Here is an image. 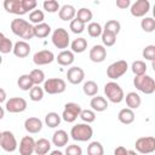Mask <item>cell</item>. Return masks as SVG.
I'll use <instances>...</instances> for the list:
<instances>
[{
    "mask_svg": "<svg viewBox=\"0 0 155 155\" xmlns=\"http://www.w3.org/2000/svg\"><path fill=\"white\" fill-rule=\"evenodd\" d=\"M88 57L94 63H102L107 58V48L103 45H93L88 52Z\"/></svg>",
    "mask_w": 155,
    "mask_h": 155,
    "instance_id": "cell-15",
    "label": "cell"
},
{
    "mask_svg": "<svg viewBox=\"0 0 155 155\" xmlns=\"http://www.w3.org/2000/svg\"><path fill=\"white\" fill-rule=\"evenodd\" d=\"M130 12L133 17H145V15L150 10L149 0H137L130 6Z\"/></svg>",
    "mask_w": 155,
    "mask_h": 155,
    "instance_id": "cell-12",
    "label": "cell"
},
{
    "mask_svg": "<svg viewBox=\"0 0 155 155\" xmlns=\"http://www.w3.org/2000/svg\"><path fill=\"white\" fill-rule=\"evenodd\" d=\"M82 91H84V93H85L86 96H88V97H94V96L97 94V92H98V85H97V82H94V81H92V80H88V81L84 82V85H82Z\"/></svg>",
    "mask_w": 155,
    "mask_h": 155,
    "instance_id": "cell-32",
    "label": "cell"
},
{
    "mask_svg": "<svg viewBox=\"0 0 155 155\" xmlns=\"http://www.w3.org/2000/svg\"><path fill=\"white\" fill-rule=\"evenodd\" d=\"M6 97H7V96H6V91L0 87V104L6 101Z\"/></svg>",
    "mask_w": 155,
    "mask_h": 155,
    "instance_id": "cell-51",
    "label": "cell"
},
{
    "mask_svg": "<svg viewBox=\"0 0 155 155\" xmlns=\"http://www.w3.org/2000/svg\"><path fill=\"white\" fill-rule=\"evenodd\" d=\"M85 25L82 22H80L79 19L74 18L73 21H70V24H69V29L74 33V34H81L84 30H85Z\"/></svg>",
    "mask_w": 155,
    "mask_h": 155,
    "instance_id": "cell-45",
    "label": "cell"
},
{
    "mask_svg": "<svg viewBox=\"0 0 155 155\" xmlns=\"http://www.w3.org/2000/svg\"><path fill=\"white\" fill-rule=\"evenodd\" d=\"M70 136L76 142H87L93 136V130L88 124H76L70 130Z\"/></svg>",
    "mask_w": 155,
    "mask_h": 155,
    "instance_id": "cell-3",
    "label": "cell"
},
{
    "mask_svg": "<svg viewBox=\"0 0 155 155\" xmlns=\"http://www.w3.org/2000/svg\"><path fill=\"white\" fill-rule=\"evenodd\" d=\"M70 48L73 53H82L87 48V40L85 38H78L74 39L70 44Z\"/></svg>",
    "mask_w": 155,
    "mask_h": 155,
    "instance_id": "cell-28",
    "label": "cell"
},
{
    "mask_svg": "<svg viewBox=\"0 0 155 155\" xmlns=\"http://www.w3.org/2000/svg\"><path fill=\"white\" fill-rule=\"evenodd\" d=\"M36 5H38V2H36V0H22V7H23V11L27 13V12H29V11H34L35 10V7H36Z\"/></svg>",
    "mask_w": 155,
    "mask_h": 155,
    "instance_id": "cell-48",
    "label": "cell"
},
{
    "mask_svg": "<svg viewBox=\"0 0 155 155\" xmlns=\"http://www.w3.org/2000/svg\"><path fill=\"white\" fill-rule=\"evenodd\" d=\"M12 50H13V42L11 41V39L5 36L0 41V54L10 53V52H12Z\"/></svg>",
    "mask_w": 155,
    "mask_h": 155,
    "instance_id": "cell-43",
    "label": "cell"
},
{
    "mask_svg": "<svg viewBox=\"0 0 155 155\" xmlns=\"http://www.w3.org/2000/svg\"><path fill=\"white\" fill-rule=\"evenodd\" d=\"M134 148L139 154H151L155 151V138L153 136L140 137L136 140Z\"/></svg>",
    "mask_w": 155,
    "mask_h": 155,
    "instance_id": "cell-8",
    "label": "cell"
},
{
    "mask_svg": "<svg viewBox=\"0 0 155 155\" xmlns=\"http://www.w3.org/2000/svg\"><path fill=\"white\" fill-rule=\"evenodd\" d=\"M116 6L121 10H126L131 6V1L130 0H116Z\"/></svg>",
    "mask_w": 155,
    "mask_h": 155,
    "instance_id": "cell-49",
    "label": "cell"
},
{
    "mask_svg": "<svg viewBox=\"0 0 155 155\" xmlns=\"http://www.w3.org/2000/svg\"><path fill=\"white\" fill-rule=\"evenodd\" d=\"M44 88L38 86V85H34L31 87V90L29 91V98L33 101V102H39L44 98Z\"/></svg>",
    "mask_w": 155,
    "mask_h": 155,
    "instance_id": "cell-38",
    "label": "cell"
},
{
    "mask_svg": "<svg viewBox=\"0 0 155 155\" xmlns=\"http://www.w3.org/2000/svg\"><path fill=\"white\" fill-rule=\"evenodd\" d=\"M102 42H103V46H107V47H110V46H114L115 42H116V35L110 33V31H107V30H103L102 31Z\"/></svg>",
    "mask_w": 155,
    "mask_h": 155,
    "instance_id": "cell-37",
    "label": "cell"
},
{
    "mask_svg": "<svg viewBox=\"0 0 155 155\" xmlns=\"http://www.w3.org/2000/svg\"><path fill=\"white\" fill-rule=\"evenodd\" d=\"M19 154L21 155H31L35 149V140L31 136H24L19 142Z\"/></svg>",
    "mask_w": 155,
    "mask_h": 155,
    "instance_id": "cell-16",
    "label": "cell"
},
{
    "mask_svg": "<svg viewBox=\"0 0 155 155\" xmlns=\"http://www.w3.org/2000/svg\"><path fill=\"white\" fill-rule=\"evenodd\" d=\"M140 27L145 33H153L155 30V19L153 17H143L140 21Z\"/></svg>",
    "mask_w": 155,
    "mask_h": 155,
    "instance_id": "cell-39",
    "label": "cell"
},
{
    "mask_svg": "<svg viewBox=\"0 0 155 155\" xmlns=\"http://www.w3.org/2000/svg\"><path fill=\"white\" fill-rule=\"evenodd\" d=\"M24 128H25L27 132H29L31 134L39 133L42 130V121L39 117L30 116V117L25 119V121H24Z\"/></svg>",
    "mask_w": 155,
    "mask_h": 155,
    "instance_id": "cell-18",
    "label": "cell"
},
{
    "mask_svg": "<svg viewBox=\"0 0 155 155\" xmlns=\"http://www.w3.org/2000/svg\"><path fill=\"white\" fill-rule=\"evenodd\" d=\"M4 38H5V35H4V34H2L1 31H0V41H1V40H2Z\"/></svg>",
    "mask_w": 155,
    "mask_h": 155,
    "instance_id": "cell-55",
    "label": "cell"
},
{
    "mask_svg": "<svg viewBox=\"0 0 155 155\" xmlns=\"http://www.w3.org/2000/svg\"><path fill=\"white\" fill-rule=\"evenodd\" d=\"M61 120H62L61 115H58V114L54 113V111L47 113L46 116H45V124H46V126H48L50 128H54V127L59 126Z\"/></svg>",
    "mask_w": 155,
    "mask_h": 155,
    "instance_id": "cell-31",
    "label": "cell"
},
{
    "mask_svg": "<svg viewBox=\"0 0 155 155\" xmlns=\"http://www.w3.org/2000/svg\"><path fill=\"white\" fill-rule=\"evenodd\" d=\"M126 155H138V154L134 150H127V154Z\"/></svg>",
    "mask_w": 155,
    "mask_h": 155,
    "instance_id": "cell-54",
    "label": "cell"
},
{
    "mask_svg": "<svg viewBox=\"0 0 155 155\" xmlns=\"http://www.w3.org/2000/svg\"><path fill=\"white\" fill-rule=\"evenodd\" d=\"M103 30H107V31H110V33L117 35L120 33V30H121V24L116 19H109L104 24V29Z\"/></svg>",
    "mask_w": 155,
    "mask_h": 155,
    "instance_id": "cell-36",
    "label": "cell"
},
{
    "mask_svg": "<svg viewBox=\"0 0 155 155\" xmlns=\"http://www.w3.org/2000/svg\"><path fill=\"white\" fill-rule=\"evenodd\" d=\"M124 99L126 101V105L128 107V109H132V110L138 109L142 103V98L137 92H128Z\"/></svg>",
    "mask_w": 155,
    "mask_h": 155,
    "instance_id": "cell-24",
    "label": "cell"
},
{
    "mask_svg": "<svg viewBox=\"0 0 155 155\" xmlns=\"http://www.w3.org/2000/svg\"><path fill=\"white\" fill-rule=\"evenodd\" d=\"M87 155H104V148L101 142H91L87 147Z\"/></svg>",
    "mask_w": 155,
    "mask_h": 155,
    "instance_id": "cell-33",
    "label": "cell"
},
{
    "mask_svg": "<svg viewBox=\"0 0 155 155\" xmlns=\"http://www.w3.org/2000/svg\"><path fill=\"white\" fill-rule=\"evenodd\" d=\"M44 92L48 94H59L63 93L67 88V84L61 78H50L44 81Z\"/></svg>",
    "mask_w": 155,
    "mask_h": 155,
    "instance_id": "cell-5",
    "label": "cell"
},
{
    "mask_svg": "<svg viewBox=\"0 0 155 155\" xmlns=\"http://www.w3.org/2000/svg\"><path fill=\"white\" fill-rule=\"evenodd\" d=\"M17 85L22 91H30L31 87L34 86V82H33V80H31L29 74H23V75H21L18 78Z\"/></svg>",
    "mask_w": 155,
    "mask_h": 155,
    "instance_id": "cell-29",
    "label": "cell"
},
{
    "mask_svg": "<svg viewBox=\"0 0 155 155\" xmlns=\"http://www.w3.org/2000/svg\"><path fill=\"white\" fill-rule=\"evenodd\" d=\"M142 56H143V58H145L147 61L154 62V59H155V46H154V45H148V46H145V47L143 48V51H142Z\"/></svg>",
    "mask_w": 155,
    "mask_h": 155,
    "instance_id": "cell-46",
    "label": "cell"
},
{
    "mask_svg": "<svg viewBox=\"0 0 155 155\" xmlns=\"http://www.w3.org/2000/svg\"><path fill=\"white\" fill-rule=\"evenodd\" d=\"M54 58L56 57H54L52 51H50V50H41V51H38V52L34 53L33 62L36 65H47V64H51L54 61Z\"/></svg>",
    "mask_w": 155,
    "mask_h": 155,
    "instance_id": "cell-13",
    "label": "cell"
},
{
    "mask_svg": "<svg viewBox=\"0 0 155 155\" xmlns=\"http://www.w3.org/2000/svg\"><path fill=\"white\" fill-rule=\"evenodd\" d=\"M79 117L85 122V124H92L94 120H96V113L91 109H85V110H81Z\"/></svg>",
    "mask_w": 155,
    "mask_h": 155,
    "instance_id": "cell-42",
    "label": "cell"
},
{
    "mask_svg": "<svg viewBox=\"0 0 155 155\" xmlns=\"http://www.w3.org/2000/svg\"><path fill=\"white\" fill-rule=\"evenodd\" d=\"M4 116H5V109H4L2 107H0V120H1Z\"/></svg>",
    "mask_w": 155,
    "mask_h": 155,
    "instance_id": "cell-53",
    "label": "cell"
},
{
    "mask_svg": "<svg viewBox=\"0 0 155 155\" xmlns=\"http://www.w3.org/2000/svg\"><path fill=\"white\" fill-rule=\"evenodd\" d=\"M4 8L8 13H13V15H18V16L25 15V12L23 11V7H22V0H5Z\"/></svg>",
    "mask_w": 155,
    "mask_h": 155,
    "instance_id": "cell-19",
    "label": "cell"
},
{
    "mask_svg": "<svg viewBox=\"0 0 155 155\" xmlns=\"http://www.w3.org/2000/svg\"><path fill=\"white\" fill-rule=\"evenodd\" d=\"M29 75H30V78H31L34 85H38V86H39L40 84H42V82L45 81V73H44L41 69H39V68L33 69Z\"/></svg>",
    "mask_w": 155,
    "mask_h": 155,
    "instance_id": "cell-40",
    "label": "cell"
},
{
    "mask_svg": "<svg viewBox=\"0 0 155 155\" xmlns=\"http://www.w3.org/2000/svg\"><path fill=\"white\" fill-rule=\"evenodd\" d=\"M68 140H69V136L64 130H57L52 136V144L58 148L67 145Z\"/></svg>",
    "mask_w": 155,
    "mask_h": 155,
    "instance_id": "cell-23",
    "label": "cell"
},
{
    "mask_svg": "<svg viewBox=\"0 0 155 155\" xmlns=\"http://www.w3.org/2000/svg\"><path fill=\"white\" fill-rule=\"evenodd\" d=\"M51 40H52V44L54 45V47L59 48V50H65L69 44H70V38H69V34L67 31V29L64 28H57L53 30L52 33V36H51Z\"/></svg>",
    "mask_w": 155,
    "mask_h": 155,
    "instance_id": "cell-6",
    "label": "cell"
},
{
    "mask_svg": "<svg viewBox=\"0 0 155 155\" xmlns=\"http://www.w3.org/2000/svg\"><path fill=\"white\" fill-rule=\"evenodd\" d=\"M0 147L7 153H13L18 148L17 139L11 131H4L0 134Z\"/></svg>",
    "mask_w": 155,
    "mask_h": 155,
    "instance_id": "cell-9",
    "label": "cell"
},
{
    "mask_svg": "<svg viewBox=\"0 0 155 155\" xmlns=\"http://www.w3.org/2000/svg\"><path fill=\"white\" fill-rule=\"evenodd\" d=\"M65 155H82V149L80 145L71 144L65 148Z\"/></svg>",
    "mask_w": 155,
    "mask_h": 155,
    "instance_id": "cell-47",
    "label": "cell"
},
{
    "mask_svg": "<svg viewBox=\"0 0 155 155\" xmlns=\"http://www.w3.org/2000/svg\"><path fill=\"white\" fill-rule=\"evenodd\" d=\"M67 79L71 85H79L85 79V71L80 67H70L67 71Z\"/></svg>",
    "mask_w": 155,
    "mask_h": 155,
    "instance_id": "cell-14",
    "label": "cell"
},
{
    "mask_svg": "<svg viewBox=\"0 0 155 155\" xmlns=\"http://www.w3.org/2000/svg\"><path fill=\"white\" fill-rule=\"evenodd\" d=\"M11 30L15 35L23 39V41H29L34 38V25L23 18H15L11 21Z\"/></svg>",
    "mask_w": 155,
    "mask_h": 155,
    "instance_id": "cell-1",
    "label": "cell"
},
{
    "mask_svg": "<svg viewBox=\"0 0 155 155\" xmlns=\"http://www.w3.org/2000/svg\"><path fill=\"white\" fill-rule=\"evenodd\" d=\"M2 64V57H1V54H0V65Z\"/></svg>",
    "mask_w": 155,
    "mask_h": 155,
    "instance_id": "cell-56",
    "label": "cell"
},
{
    "mask_svg": "<svg viewBox=\"0 0 155 155\" xmlns=\"http://www.w3.org/2000/svg\"><path fill=\"white\" fill-rule=\"evenodd\" d=\"M50 155H64V154L61 150H53V151L50 153Z\"/></svg>",
    "mask_w": 155,
    "mask_h": 155,
    "instance_id": "cell-52",
    "label": "cell"
},
{
    "mask_svg": "<svg viewBox=\"0 0 155 155\" xmlns=\"http://www.w3.org/2000/svg\"><path fill=\"white\" fill-rule=\"evenodd\" d=\"M127 69H128V64L126 61H124V59L116 61L107 68V76L109 79H111L113 81L117 80L119 78H121L127 71Z\"/></svg>",
    "mask_w": 155,
    "mask_h": 155,
    "instance_id": "cell-7",
    "label": "cell"
},
{
    "mask_svg": "<svg viewBox=\"0 0 155 155\" xmlns=\"http://www.w3.org/2000/svg\"><path fill=\"white\" fill-rule=\"evenodd\" d=\"M103 28L98 22H90L87 25V33L91 38H98L102 35Z\"/></svg>",
    "mask_w": 155,
    "mask_h": 155,
    "instance_id": "cell-35",
    "label": "cell"
},
{
    "mask_svg": "<svg viewBox=\"0 0 155 155\" xmlns=\"http://www.w3.org/2000/svg\"><path fill=\"white\" fill-rule=\"evenodd\" d=\"M90 107H91V110H93L94 113L96 111L101 113L108 109V101L102 96H94L90 102Z\"/></svg>",
    "mask_w": 155,
    "mask_h": 155,
    "instance_id": "cell-21",
    "label": "cell"
},
{
    "mask_svg": "<svg viewBox=\"0 0 155 155\" xmlns=\"http://www.w3.org/2000/svg\"><path fill=\"white\" fill-rule=\"evenodd\" d=\"M81 107L78 104V103H74V102H69V103H67L65 105H64V109H63V113H62V119L65 121V122H74L78 117H79V115H80V113H81Z\"/></svg>",
    "mask_w": 155,
    "mask_h": 155,
    "instance_id": "cell-10",
    "label": "cell"
},
{
    "mask_svg": "<svg viewBox=\"0 0 155 155\" xmlns=\"http://www.w3.org/2000/svg\"><path fill=\"white\" fill-rule=\"evenodd\" d=\"M42 7H44L45 11H47L50 13L58 12L59 8H61V6H59V4H58L57 0H46V1H44Z\"/></svg>",
    "mask_w": 155,
    "mask_h": 155,
    "instance_id": "cell-44",
    "label": "cell"
},
{
    "mask_svg": "<svg viewBox=\"0 0 155 155\" xmlns=\"http://www.w3.org/2000/svg\"><path fill=\"white\" fill-rule=\"evenodd\" d=\"M104 94H105L107 99L114 104L121 103L125 98L122 87L115 81H109L104 85Z\"/></svg>",
    "mask_w": 155,
    "mask_h": 155,
    "instance_id": "cell-2",
    "label": "cell"
},
{
    "mask_svg": "<svg viewBox=\"0 0 155 155\" xmlns=\"http://www.w3.org/2000/svg\"><path fill=\"white\" fill-rule=\"evenodd\" d=\"M51 149V142L46 138H40L35 140V149L34 153L36 155H46Z\"/></svg>",
    "mask_w": 155,
    "mask_h": 155,
    "instance_id": "cell-25",
    "label": "cell"
},
{
    "mask_svg": "<svg viewBox=\"0 0 155 155\" xmlns=\"http://www.w3.org/2000/svg\"><path fill=\"white\" fill-rule=\"evenodd\" d=\"M0 134H1V132H0Z\"/></svg>",
    "mask_w": 155,
    "mask_h": 155,
    "instance_id": "cell-57",
    "label": "cell"
},
{
    "mask_svg": "<svg viewBox=\"0 0 155 155\" xmlns=\"http://www.w3.org/2000/svg\"><path fill=\"white\" fill-rule=\"evenodd\" d=\"M58 16L62 21H73L76 16V10L73 5L65 4V5L61 6V8L58 11Z\"/></svg>",
    "mask_w": 155,
    "mask_h": 155,
    "instance_id": "cell-22",
    "label": "cell"
},
{
    "mask_svg": "<svg viewBox=\"0 0 155 155\" xmlns=\"http://www.w3.org/2000/svg\"><path fill=\"white\" fill-rule=\"evenodd\" d=\"M28 107V103L24 98L22 97H12L8 101H6L5 108L8 113L17 114V113H23Z\"/></svg>",
    "mask_w": 155,
    "mask_h": 155,
    "instance_id": "cell-11",
    "label": "cell"
},
{
    "mask_svg": "<svg viewBox=\"0 0 155 155\" xmlns=\"http://www.w3.org/2000/svg\"><path fill=\"white\" fill-rule=\"evenodd\" d=\"M92 17H93V13H92V11H91L90 8H87V7H81V8H79V10L76 11V16H75V18L79 19L80 22H82L84 24L91 22V21H92Z\"/></svg>",
    "mask_w": 155,
    "mask_h": 155,
    "instance_id": "cell-30",
    "label": "cell"
},
{
    "mask_svg": "<svg viewBox=\"0 0 155 155\" xmlns=\"http://www.w3.org/2000/svg\"><path fill=\"white\" fill-rule=\"evenodd\" d=\"M133 86L136 87V90L145 94H153L155 92V80L150 75H147V74L134 76Z\"/></svg>",
    "mask_w": 155,
    "mask_h": 155,
    "instance_id": "cell-4",
    "label": "cell"
},
{
    "mask_svg": "<svg viewBox=\"0 0 155 155\" xmlns=\"http://www.w3.org/2000/svg\"><path fill=\"white\" fill-rule=\"evenodd\" d=\"M50 33H51V27H50V24H47L45 22L34 25V36L35 38L44 39V38L48 36Z\"/></svg>",
    "mask_w": 155,
    "mask_h": 155,
    "instance_id": "cell-27",
    "label": "cell"
},
{
    "mask_svg": "<svg viewBox=\"0 0 155 155\" xmlns=\"http://www.w3.org/2000/svg\"><path fill=\"white\" fill-rule=\"evenodd\" d=\"M147 64L143 61H134L131 65V70L134 74V76H139L143 74H147Z\"/></svg>",
    "mask_w": 155,
    "mask_h": 155,
    "instance_id": "cell-34",
    "label": "cell"
},
{
    "mask_svg": "<svg viewBox=\"0 0 155 155\" xmlns=\"http://www.w3.org/2000/svg\"><path fill=\"white\" fill-rule=\"evenodd\" d=\"M13 54L18 58H25L29 56L30 53V45L29 42L27 41H23V40H19L17 42L13 44V50H12Z\"/></svg>",
    "mask_w": 155,
    "mask_h": 155,
    "instance_id": "cell-17",
    "label": "cell"
},
{
    "mask_svg": "<svg viewBox=\"0 0 155 155\" xmlns=\"http://www.w3.org/2000/svg\"><path fill=\"white\" fill-rule=\"evenodd\" d=\"M126 154H127V149L122 145L116 147L115 150H114V155H126Z\"/></svg>",
    "mask_w": 155,
    "mask_h": 155,
    "instance_id": "cell-50",
    "label": "cell"
},
{
    "mask_svg": "<svg viewBox=\"0 0 155 155\" xmlns=\"http://www.w3.org/2000/svg\"><path fill=\"white\" fill-rule=\"evenodd\" d=\"M117 120L124 124V125H130L134 121V113L132 109H128V108H124L119 111L117 114Z\"/></svg>",
    "mask_w": 155,
    "mask_h": 155,
    "instance_id": "cell-26",
    "label": "cell"
},
{
    "mask_svg": "<svg viewBox=\"0 0 155 155\" xmlns=\"http://www.w3.org/2000/svg\"><path fill=\"white\" fill-rule=\"evenodd\" d=\"M44 19H45V15H44V12L41 10H34V11H31L29 13V22L34 23L35 25L42 23Z\"/></svg>",
    "mask_w": 155,
    "mask_h": 155,
    "instance_id": "cell-41",
    "label": "cell"
},
{
    "mask_svg": "<svg viewBox=\"0 0 155 155\" xmlns=\"http://www.w3.org/2000/svg\"><path fill=\"white\" fill-rule=\"evenodd\" d=\"M57 61V63L59 65H63V67H68V65H71L75 61V57H74V53L69 50H63L61 51L57 57L54 58Z\"/></svg>",
    "mask_w": 155,
    "mask_h": 155,
    "instance_id": "cell-20",
    "label": "cell"
}]
</instances>
